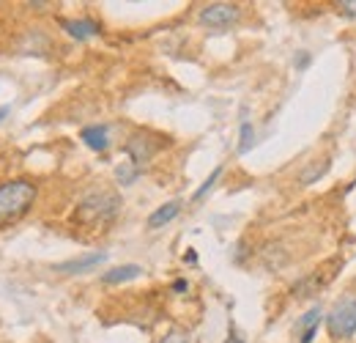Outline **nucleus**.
<instances>
[{
  "label": "nucleus",
  "instance_id": "f03ea898",
  "mask_svg": "<svg viewBox=\"0 0 356 343\" xmlns=\"http://www.w3.org/2000/svg\"><path fill=\"white\" fill-rule=\"evenodd\" d=\"M121 209V198L113 195V192H90L80 201L74 220L83 222V225H107L113 222L115 215Z\"/></svg>",
  "mask_w": 356,
  "mask_h": 343
},
{
  "label": "nucleus",
  "instance_id": "4be33fe9",
  "mask_svg": "<svg viewBox=\"0 0 356 343\" xmlns=\"http://www.w3.org/2000/svg\"><path fill=\"white\" fill-rule=\"evenodd\" d=\"M184 261H186V264H195V261H197V256H195V250H189V253L184 256Z\"/></svg>",
  "mask_w": 356,
  "mask_h": 343
},
{
  "label": "nucleus",
  "instance_id": "9b49d317",
  "mask_svg": "<svg viewBox=\"0 0 356 343\" xmlns=\"http://www.w3.org/2000/svg\"><path fill=\"white\" fill-rule=\"evenodd\" d=\"M326 171H329V160H323V162H312L307 171H302L299 181H302V184H312V181H318Z\"/></svg>",
  "mask_w": 356,
  "mask_h": 343
},
{
  "label": "nucleus",
  "instance_id": "5701e85b",
  "mask_svg": "<svg viewBox=\"0 0 356 343\" xmlns=\"http://www.w3.org/2000/svg\"><path fill=\"white\" fill-rule=\"evenodd\" d=\"M6 116H8V107H0V121H3Z\"/></svg>",
  "mask_w": 356,
  "mask_h": 343
},
{
  "label": "nucleus",
  "instance_id": "6ab92c4d",
  "mask_svg": "<svg viewBox=\"0 0 356 343\" xmlns=\"http://www.w3.org/2000/svg\"><path fill=\"white\" fill-rule=\"evenodd\" d=\"M170 289H173V294H184V291L189 289V283H186V280H176Z\"/></svg>",
  "mask_w": 356,
  "mask_h": 343
},
{
  "label": "nucleus",
  "instance_id": "ddd939ff",
  "mask_svg": "<svg viewBox=\"0 0 356 343\" xmlns=\"http://www.w3.org/2000/svg\"><path fill=\"white\" fill-rule=\"evenodd\" d=\"M321 319H323V310H321V307H312V310H307V313L299 319V330L305 333V330H315V327H321Z\"/></svg>",
  "mask_w": 356,
  "mask_h": 343
},
{
  "label": "nucleus",
  "instance_id": "412c9836",
  "mask_svg": "<svg viewBox=\"0 0 356 343\" xmlns=\"http://www.w3.org/2000/svg\"><path fill=\"white\" fill-rule=\"evenodd\" d=\"M28 6H31V8H36V11H42V8H44V6H49V3H44V0H31Z\"/></svg>",
  "mask_w": 356,
  "mask_h": 343
},
{
  "label": "nucleus",
  "instance_id": "4468645a",
  "mask_svg": "<svg viewBox=\"0 0 356 343\" xmlns=\"http://www.w3.org/2000/svg\"><path fill=\"white\" fill-rule=\"evenodd\" d=\"M255 143V129L250 121H241V140H238V154H247Z\"/></svg>",
  "mask_w": 356,
  "mask_h": 343
},
{
  "label": "nucleus",
  "instance_id": "39448f33",
  "mask_svg": "<svg viewBox=\"0 0 356 343\" xmlns=\"http://www.w3.org/2000/svg\"><path fill=\"white\" fill-rule=\"evenodd\" d=\"M168 140H162L159 135H151V132H134L132 137L127 140V154H129V162L143 168L148 160L156 157V151L165 146Z\"/></svg>",
  "mask_w": 356,
  "mask_h": 343
},
{
  "label": "nucleus",
  "instance_id": "423d86ee",
  "mask_svg": "<svg viewBox=\"0 0 356 343\" xmlns=\"http://www.w3.org/2000/svg\"><path fill=\"white\" fill-rule=\"evenodd\" d=\"M107 261V253H88V256L72 258V261H63V264H55L52 269L60 272V275H83V272H90L96 266H102Z\"/></svg>",
  "mask_w": 356,
  "mask_h": 343
},
{
  "label": "nucleus",
  "instance_id": "9d476101",
  "mask_svg": "<svg viewBox=\"0 0 356 343\" xmlns=\"http://www.w3.org/2000/svg\"><path fill=\"white\" fill-rule=\"evenodd\" d=\"M178 212H181V201H170V204H162L156 212H151V217H148V228L151 231H156V228H162V225H168V222H173L178 217Z\"/></svg>",
  "mask_w": 356,
  "mask_h": 343
},
{
  "label": "nucleus",
  "instance_id": "aec40b11",
  "mask_svg": "<svg viewBox=\"0 0 356 343\" xmlns=\"http://www.w3.org/2000/svg\"><path fill=\"white\" fill-rule=\"evenodd\" d=\"M225 343H244V338H241L236 330H230V335H227V341H225Z\"/></svg>",
  "mask_w": 356,
  "mask_h": 343
},
{
  "label": "nucleus",
  "instance_id": "0eeeda50",
  "mask_svg": "<svg viewBox=\"0 0 356 343\" xmlns=\"http://www.w3.org/2000/svg\"><path fill=\"white\" fill-rule=\"evenodd\" d=\"M60 25H63V31H66L72 39H77V42H86V39H93V36L102 33L99 22H96V20H88V17H83V20H60Z\"/></svg>",
  "mask_w": 356,
  "mask_h": 343
},
{
  "label": "nucleus",
  "instance_id": "f257e3e1",
  "mask_svg": "<svg viewBox=\"0 0 356 343\" xmlns=\"http://www.w3.org/2000/svg\"><path fill=\"white\" fill-rule=\"evenodd\" d=\"M36 184L31 178H11L0 184V225L25 217L36 204Z\"/></svg>",
  "mask_w": 356,
  "mask_h": 343
},
{
  "label": "nucleus",
  "instance_id": "1a4fd4ad",
  "mask_svg": "<svg viewBox=\"0 0 356 343\" xmlns=\"http://www.w3.org/2000/svg\"><path fill=\"white\" fill-rule=\"evenodd\" d=\"M140 275H143V266H137V264H124V266L107 269V272L102 275V283H107V286H115V283H129V280L140 277Z\"/></svg>",
  "mask_w": 356,
  "mask_h": 343
},
{
  "label": "nucleus",
  "instance_id": "20e7f679",
  "mask_svg": "<svg viewBox=\"0 0 356 343\" xmlns=\"http://www.w3.org/2000/svg\"><path fill=\"white\" fill-rule=\"evenodd\" d=\"M238 17H241V11L233 3H209L197 14L200 25L203 28H211V31H227V28H233L238 22Z\"/></svg>",
  "mask_w": 356,
  "mask_h": 343
},
{
  "label": "nucleus",
  "instance_id": "2eb2a0df",
  "mask_svg": "<svg viewBox=\"0 0 356 343\" xmlns=\"http://www.w3.org/2000/svg\"><path fill=\"white\" fill-rule=\"evenodd\" d=\"M220 176H222V165H220V168H214V171H211V176H209V178H206V181L197 187V192L192 195V201H200V198H203V195H206V192H209V190L217 184V178H220Z\"/></svg>",
  "mask_w": 356,
  "mask_h": 343
},
{
  "label": "nucleus",
  "instance_id": "f3484780",
  "mask_svg": "<svg viewBox=\"0 0 356 343\" xmlns=\"http://www.w3.org/2000/svg\"><path fill=\"white\" fill-rule=\"evenodd\" d=\"M310 61H312L310 52H302V55H296V69H307V66H310Z\"/></svg>",
  "mask_w": 356,
  "mask_h": 343
},
{
  "label": "nucleus",
  "instance_id": "7ed1b4c3",
  "mask_svg": "<svg viewBox=\"0 0 356 343\" xmlns=\"http://www.w3.org/2000/svg\"><path fill=\"white\" fill-rule=\"evenodd\" d=\"M326 327H329V335L337 338V341L354 335L356 333V294H348V297L334 302V307L326 313Z\"/></svg>",
  "mask_w": 356,
  "mask_h": 343
},
{
  "label": "nucleus",
  "instance_id": "f8f14e48",
  "mask_svg": "<svg viewBox=\"0 0 356 343\" xmlns=\"http://www.w3.org/2000/svg\"><path fill=\"white\" fill-rule=\"evenodd\" d=\"M137 176H140V168L132 165V162H124V165H118V171H115V178H118V184H124V187H129L137 181Z\"/></svg>",
  "mask_w": 356,
  "mask_h": 343
},
{
  "label": "nucleus",
  "instance_id": "a211bd4d",
  "mask_svg": "<svg viewBox=\"0 0 356 343\" xmlns=\"http://www.w3.org/2000/svg\"><path fill=\"white\" fill-rule=\"evenodd\" d=\"M340 8H343L348 17H356V0H346V3H340Z\"/></svg>",
  "mask_w": 356,
  "mask_h": 343
},
{
  "label": "nucleus",
  "instance_id": "dca6fc26",
  "mask_svg": "<svg viewBox=\"0 0 356 343\" xmlns=\"http://www.w3.org/2000/svg\"><path fill=\"white\" fill-rule=\"evenodd\" d=\"M162 343H192V335H189L186 330H170V333L162 338Z\"/></svg>",
  "mask_w": 356,
  "mask_h": 343
},
{
  "label": "nucleus",
  "instance_id": "6e6552de",
  "mask_svg": "<svg viewBox=\"0 0 356 343\" xmlns=\"http://www.w3.org/2000/svg\"><path fill=\"white\" fill-rule=\"evenodd\" d=\"M107 135H110V132H107L104 124H90V127H86L80 132V140H83L88 148H93L96 154H102V151H107V146H110V137H107Z\"/></svg>",
  "mask_w": 356,
  "mask_h": 343
}]
</instances>
